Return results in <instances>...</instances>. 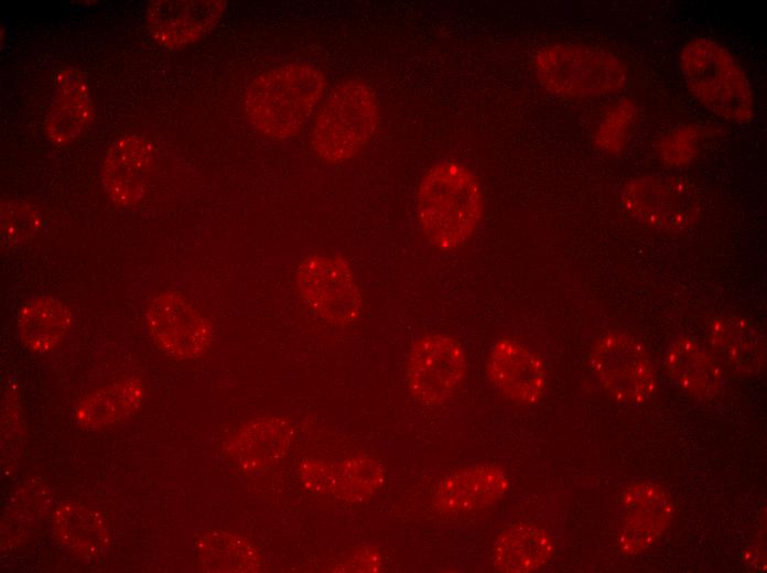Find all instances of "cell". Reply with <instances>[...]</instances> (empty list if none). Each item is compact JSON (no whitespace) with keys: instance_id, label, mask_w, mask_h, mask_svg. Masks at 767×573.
I'll use <instances>...</instances> for the list:
<instances>
[{"instance_id":"9a60e30c","label":"cell","mask_w":767,"mask_h":573,"mask_svg":"<svg viewBox=\"0 0 767 573\" xmlns=\"http://www.w3.org/2000/svg\"><path fill=\"white\" fill-rule=\"evenodd\" d=\"M509 486L506 472L493 464L467 467L442 480L433 506L441 512L462 513L485 508L498 501Z\"/></svg>"},{"instance_id":"277c9868","label":"cell","mask_w":767,"mask_h":573,"mask_svg":"<svg viewBox=\"0 0 767 573\" xmlns=\"http://www.w3.org/2000/svg\"><path fill=\"white\" fill-rule=\"evenodd\" d=\"M379 117L374 88L360 79L336 85L320 108L312 131L317 156L331 164L345 162L371 139Z\"/></svg>"},{"instance_id":"7a4b0ae2","label":"cell","mask_w":767,"mask_h":573,"mask_svg":"<svg viewBox=\"0 0 767 573\" xmlns=\"http://www.w3.org/2000/svg\"><path fill=\"white\" fill-rule=\"evenodd\" d=\"M326 87L322 71L307 63H292L257 75L245 95L252 126L273 140L298 134L321 100Z\"/></svg>"},{"instance_id":"30bf717a","label":"cell","mask_w":767,"mask_h":573,"mask_svg":"<svg viewBox=\"0 0 767 573\" xmlns=\"http://www.w3.org/2000/svg\"><path fill=\"white\" fill-rule=\"evenodd\" d=\"M626 209L638 221L667 231L691 226L698 207L691 190L670 177L646 176L627 184L623 195Z\"/></svg>"},{"instance_id":"4fadbf2b","label":"cell","mask_w":767,"mask_h":573,"mask_svg":"<svg viewBox=\"0 0 767 573\" xmlns=\"http://www.w3.org/2000/svg\"><path fill=\"white\" fill-rule=\"evenodd\" d=\"M486 372L489 381L507 399L525 404L538 402L545 389V368L540 356L509 337L491 346Z\"/></svg>"},{"instance_id":"484cf974","label":"cell","mask_w":767,"mask_h":573,"mask_svg":"<svg viewBox=\"0 0 767 573\" xmlns=\"http://www.w3.org/2000/svg\"><path fill=\"white\" fill-rule=\"evenodd\" d=\"M635 106L630 100H619L602 120L596 141L601 149L616 153L623 149L634 128Z\"/></svg>"},{"instance_id":"603a6c76","label":"cell","mask_w":767,"mask_h":573,"mask_svg":"<svg viewBox=\"0 0 767 573\" xmlns=\"http://www.w3.org/2000/svg\"><path fill=\"white\" fill-rule=\"evenodd\" d=\"M72 314L67 305L52 296L24 303L19 312L18 329L25 347L36 354L53 350L68 333Z\"/></svg>"},{"instance_id":"ba28073f","label":"cell","mask_w":767,"mask_h":573,"mask_svg":"<svg viewBox=\"0 0 767 573\" xmlns=\"http://www.w3.org/2000/svg\"><path fill=\"white\" fill-rule=\"evenodd\" d=\"M592 368L603 388L623 403L644 404L655 392L656 378L649 354L631 335H603L593 348Z\"/></svg>"},{"instance_id":"f1b7e54d","label":"cell","mask_w":767,"mask_h":573,"mask_svg":"<svg viewBox=\"0 0 767 573\" xmlns=\"http://www.w3.org/2000/svg\"><path fill=\"white\" fill-rule=\"evenodd\" d=\"M380 554L370 548L354 551L347 559L335 566L337 572H376L381 567Z\"/></svg>"},{"instance_id":"3957f363","label":"cell","mask_w":767,"mask_h":573,"mask_svg":"<svg viewBox=\"0 0 767 573\" xmlns=\"http://www.w3.org/2000/svg\"><path fill=\"white\" fill-rule=\"evenodd\" d=\"M679 67L690 94L717 117L737 123L754 118V96L746 73L719 42L695 37L683 45Z\"/></svg>"},{"instance_id":"9c48e42d","label":"cell","mask_w":767,"mask_h":573,"mask_svg":"<svg viewBox=\"0 0 767 573\" xmlns=\"http://www.w3.org/2000/svg\"><path fill=\"white\" fill-rule=\"evenodd\" d=\"M149 332L169 355L194 359L205 354L213 342L209 320L191 300L179 292H163L147 312Z\"/></svg>"},{"instance_id":"2e32d148","label":"cell","mask_w":767,"mask_h":573,"mask_svg":"<svg viewBox=\"0 0 767 573\" xmlns=\"http://www.w3.org/2000/svg\"><path fill=\"white\" fill-rule=\"evenodd\" d=\"M224 8L223 1H153L148 8V24L156 42L177 47L207 33Z\"/></svg>"},{"instance_id":"5b68a950","label":"cell","mask_w":767,"mask_h":573,"mask_svg":"<svg viewBox=\"0 0 767 573\" xmlns=\"http://www.w3.org/2000/svg\"><path fill=\"white\" fill-rule=\"evenodd\" d=\"M540 85L565 98H590L615 94L626 83V69L612 53L582 44H554L533 61Z\"/></svg>"},{"instance_id":"cb8c5ba5","label":"cell","mask_w":767,"mask_h":573,"mask_svg":"<svg viewBox=\"0 0 767 573\" xmlns=\"http://www.w3.org/2000/svg\"><path fill=\"white\" fill-rule=\"evenodd\" d=\"M52 527L60 543L78 554L98 555L108 548L104 520L83 505L62 504L53 513Z\"/></svg>"},{"instance_id":"e0dca14e","label":"cell","mask_w":767,"mask_h":573,"mask_svg":"<svg viewBox=\"0 0 767 573\" xmlns=\"http://www.w3.org/2000/svg\"><path fill=\"white\" fill-rule=\"evenodd\" d=\"M153 164L151 144L140 137L121 138L108 149L102 163V180L114 201L131 205L145 193Z\"/></svg>"},{"instance_id":"d6986e66","label":"cell","mask_w":767,"mask_h":573,"mask_svg":"<svg viewBox=\"0 0 767 573\" xmlns=\"http://www.w3.org/2000/svg\"><path fill=\"white\" fill-rule=\"evenodd\" d=\"M665 368L677 386L694 397L709 399L721 390L719 360L693 338H678L669 345Z\"/></svg>"},{"instance_id":"8992f818","label":"cell","mask_w":767,"mask_h":573,"mask_svg":"<svg viewBox=\"0 0 767 573\" xmlns=\"http://www.w3.org/2000/svg\"><path fill=\"white\" fill-rule=\"evenodd\" d=\"M294 280L303 302L326 323L346 326L359 318L361 294L352 268L342 258L310 255L299 263Z\"/></svg>"},{"instance_id":"d4e9b609","label":"cell","mask_w":767,"mask_h":573,"mask_svg":"<svg viewBox=\"0 0 767 573\" xmlns=\"http://www.w3.org/2000/svg\"><path fill=\"white\" fill-rule=\"evenodd\" d=\"M142 396V386L137 379L99 389L80 402L76 410L77 421L93 430L119 422L138 409Z\"/></svg>"},{"instance_id":"7402d4cb","label":"cell","mask_w":767,"mask_h":573,"mask_svg":"<svg viewBox=\"0 0 767 573\" xmlns=\"http://www.w3.org/2000/svg\"><path fill=\"white\" fill-rule=\"evenodd\" d=\"M195 558L207 572L249 573L264 566L260 549L245 538L224 530H209L195 541Z\"/></svg>"},{"instance_id":"6da1fadb","label":"cell","mask_w":767,"mask_h":573,"mask_svg":"<svg viewBox=\"0 0 767 573\" xmlns=\"http://www.w3.org/2000/svg\"><path fill=\"white\" fill-rule=\"evenodd\" d=\"M417 212L421 229L434 248H460L476 233L484 215L477 176L454 160L435 163L419 183Z\"/></svg>"},{"instance_id":"44dd1931","label":"cell","mask_w":767,"mask_h":573,"mask_svg":"<svg viewBox=\"0 0 767 573\" xmlns=\"http://www.w3.org/2000/svg\"><path fill=\"white\" fill-rule=\"evenodd\" d=\"M54 106L47 119L46 131L56 143L69 142L87 126L91 104L85 76L74 68L58 75Z\"/></svg>"},{"instance_id":"ac0fdd59","label":"cell","mask_w":767,"mask_h":573,"mask_svg":"<svg viewBox=\"0 0 767 573\" xmlns=\"http://www.w3.org/2000/svg\"><path fill=\"white\" fill-rule=\"evenodd\" d=\"M710 344L719 363L738 375L754 376L765 366V336L744 317H717L710 331Z\"/></svg>"},{"instance_id":"4316f807","label":"cell","mask_w":767,"mask_h":573,"mask_svg":"<svg viewBox=\"0 0 767 573\" xmlns=\"http://www.w3.org/2000/svg\"><path fill=\"white\" fill-rule=\"evenodd\" d=\"M41 224L40 213L31 205L10 202L1 206V238L6 246L24 242Z\"/></svg>"},{"instance_id":"5bb4252c","label":"cell","mask_w":767,"mask_h":573,"mask_svg":"<svg viewBox=\"0 0 767 573\" xmlns=\"http://www.w3.org/2000/svg\"><path fill=\"white\" fill-rule=\"evenodd\" d=\"M293 440L289 421L280 417L258 418L240 426L225 444L231 462L246 474H261L277 466Z\"/></svg>"},{"instance_id":"7c38bea8","label":"cell","mask_w":767,"mask_h":573,"mask_svg":"<svg viewBox=\"0 0 767 573\" xmlns=\"http://www.w3.org/2000/svg\"><path fill=\"white\" fill-rule=\"evenodd\" d=\"M300 475L309 490L347 502L370 498L385 479L380 462L366 455L337 460L305 458Z\"/></svg>"},{"instance_id":"83f0119b","label":"cell","mask_w":767,"mask_h":573,"mask_svg":"<svg viewBox=\"0 0 767 573\" xmlns=\"http://www.w3.org/2000/svg\"><path fill=\"white\" fill-rule=\"evenodd\" d=\"M699 144L700 136L695 127L682 126L665 138L659 147V155L670 165H684L695 156Z\"/></svg>"},{"instance_id":"52a82bcc","label":"cell","mask_w":767,"mask_h":573,"mask_svg":"<svg viewBox=\"0 0 767 573\" xmlns=\"http://www.w3.org/2000/svg\"><path fill=\"white\" fill-rule=\"evenodd\" d=\"M468 370L462 343L450 334L430 333L417 338L409 352L406 382L412 397L426 406L451 399Z\"/></svg>"},{"instance_id":"ffe728a7","label":"cell","mask_w":767,"mask_h":573,"mask_svg":"<svg viewBox=\"0 0 767 573\" xmlns=\"http://www.w3.org/2000/svg\"><path fill=\"white\" fill-rule=\"evenodd\" d=\"M553 551L554 542L548 531L532 525H517L498 536L491 561L500 572H533L549 562Z\"/></svg>"},{"instance_id":"8fae6325","label":"cell","mask_w":767,"mask_h":573,"mask_svg":"<svg viewBox=\"0 0 767 573\" xmlns=\"http://www.w3.org/2000/svg\"><path fill=\"white\" fill-rule=\"evenodd\" d=\"M672 501L657 484L640 482L626 489L617 521V544L624 554H638L651 548L672 518Z\"/></svg>"}]
</instances>
